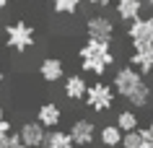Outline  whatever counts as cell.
Returning a JSON list of instances; mask_svg holds the SVG:
<instances>
[{"label":"cell","mask_w":153,"mask_h":148,"mask_svg":"<svg viewBox=\"0 0 153 148\" xmlns=\"http://www.w3.org/2000/svg\"><path fill=\"white\" fill-rule=\"evenodd\" d=\"M112 86L117 91V96L125 99L132 109H145L153 99V89L145 83V75L132 65H122L114 70Z\"/></svg>","instance_id":"6da1fadb"},{"label":"cell","mask_w":153,"mask_h":148,"mask_svg":"<svg viewBox=\"0 0 153 148\" xmlns=\"http://www.w3.org/2000/svg\"><path fill=\"white\" fill-rule=\"evenodd\" d=\"M114 49L109 42H99V39H86L78 49V62H81L83 73L91 75H104L109 68L114 65Z\"/></svg>","instance_id":"7a4b0ae2"},{"label":"cell","mask_w":153,"mask_h":148,"mask_svg":"<svg viewBox=\"0 0 153 148\" xmlns=\"http://www.w3.org/2000/svg\"><path fill=\"white\" fill-rule=\"evenodd\" d=\"M5 47L10 49V52H29V49L36 44V29H34L29 21H10L8 26H5Z\"/></svg>","instance_id":"3957f363"},{"label":"cell","mask_w":153,"mask_h":148,"mask_svg":"<svg viewBox=\"0 0 153 148\" xmlns=\"http://www.w3.org/2000/svg\"><path fill=\"white\" fill-rule=\"evenodd\" d=\"M86 107L91 109V112H109V109L114 107V101H117V91H114V86H109V83L104 81H96V83H88V91H86Z\"/></svg>","instance_id":"277c9868"},{"label":"cell","mask_w":153,"mask_h":148,"mask_svg":"<svg viewBox=\"0 0 153 148\" xmlns=\"http://www.w3.org/2000/svg\"><path fill=\"white\" fill-rule=\"evenodd\" d=\"M127 39L132 44V49L153 44V16H140L132 24H127Z\"/></svg>","instance_id":"5b68a950"},{"label":"cell","mask_w":153,"mask_h":148,"mask_svg":"<svg viewBox=\"0 0 153 148\" xmlns=\"http://www.w3.org/2000/svg\"><path fill=\"white\" fill-rule=\"evenodd\" d=\"M114 31H117V26L109 16L104 13H94V16L86 18V34H88V39H99V42H112Z\"/></svg>","instance_id":"8992f818"},{"label":"cell","mask_w":153,"mask_h":148,"mask_svg":"<svg viewBox=\"0 0 153 148\" xmlns=\"http://www.w3.org/2000/svg\"><path fill=\"white\" fill-rule=\"evenodd\" d=\"M70 140L75 143V148H88L94 140L99 138V132H96V122H91L88 117H78L75 122L70 125Z\"/></svg>","instance_id":"52a82bcc"},{"label":"cell","mask_w":153,"mask_h":148,"mask_svg":"<svg viewBox=\"0 0 153 148\" xmlns=\"http://www.w3.org/2000/svg\"><path fill=\"white\" fill-rule=\"evenodd\" d=\"M18 138L24 140L29 148H42L44 146V138H47V127L44 125H39L36 120H26V122H21V127H18Z\"/></svg>","instance_id":"ba28073f"},{"label":"cell","mask_w":153,"mask_h":148,"mask_svg":"<svg viewBox=\"0 0 153 148\" xmlns=\"http://www.w3.org/2000/svg\"><path fill=\"white\" fill-rule=\"evenodd\" d=\"M86 91H88V81H86V75H81V73L65 75V81H62L65 99H70V101H83V99H86Z\"/></svg>","instance_id":"9c48e42d"},{"label":"cell","mask_w":153,"mask_h":148,"mask_svg":"<svg viewBox=\"0 0 153 148\" xmlns=\"http://www.w3.org/2000/svg\"><path fill=\"white\" fill-rule=\"evenodd\" d=\"M36 122L44 125L47 130L60 127V122H62V109H60V104H55V101L39 104V107H36Z\"/></svg>","instance_id":"30bf717a"},{"label":"cell","mask_w":153,"mask_h":148,"mask_svg":"<svg viewBox=\"0 0 153 148\" xmlns=\"http://www.w3.org/2000/svg\"><path fill=\"white\" fill-rule=\"evenodd\" d=\"M39 78L44 83H60V81H65V62L60 57H44L39 62Z\"/></svg>","instance_id":"8fae6325"},{"label":"cell","mask_w":153,"mask_h":148,"mask_svg":"<svg viewBox=\"0 0 153 148\" xmlns=\"http://www.w3.org/2000/svg\"><path fill=\"white\" fill-rule=\"evenodd\" d=\"M143 8H145V0H114V13L125 24H132L135 18H140Z\"/></svg>","instance_id":"7c38bea8"},{"label":"cell","mask_w":153,"mask_h":148,"mask_svg":"<svg viewBox=\"0 0 153 148\" xmlns=\"http://www.w3.org/2000/svg\"><path fill=\"white\" fill-rule=\"evenodd\" d=\"M130 65L137 68L143 75L153 73V44H145V47H135L130 52Z\"/></svg>","instance_id":"4fadbf2b"},{"label":"cell","mask_w":153,"mask_h":148,"mask_svg":"<svg viewBox=\"0 0 153 148\" xmlns=\"http://www.w3.org/2000/svg\"><path fill=\"white\" fill-rule=\"evenodd\" d=\"M122 138H125V132L117 122L101 125V130H99V143L104 148H122Z\"/></svg>","instance_id":"5bb4252c"},{"label":"cell","mask_w":153,"mask_h":148,"mask_svg":"<svg viewBox=\"0 0 153 148\" xmlns=\"http://www.w3.org/2000/svg\"><path fill=\"white\" fill-rule=\"evenodd\" d=\"M42 148H75V143L70 140V132L55 127V130H47V138H44Z\"/></svg>","instance_id":"9a60e30c"},{"label":"cell","mask_w":153,"mask_h":148,"mask_svg":"<svg viewBox=\"0 0 153 148\" xmlns=\"http://www.w3.org/2000/svg\"><path fill=\"white\" fill-rule=\"evenodd\" d=\"M114 122L122 127V132H130V130H137V125H140V117H137V109H120L117 112V120Z\"/></svg>","instance_id":"2e32d148"},{"label":"cell","mask_w":153,"mask_h":148,"mask_svg":"<svg viewBox=\"0 0 153 148\" xmlns=\"http://www.w3.org/2000/svg\"><path fill=\"white\" fill-rule=\"evenodd\" d=\"M81 5H83V0H49V8L57 16H73V13H78Z\"/></svg>","instance_id":"e0dca14e"},{"label":"cell","mask_w":153,"mask_h":148,"mask_svg":"<svg viewBox=\"0 0 153 148\" xmlns=\"http://www.w3.org/2000/svg\"><path fill=\"white\" fill-rule=\"evenodd\" d=\"M143 130L137 127V130H130V132H125V138H122V148H140L143 146Z\"/></svg>","instance_id":"ac0fdd59"},{"label":"cell","mask_w":153,"mask_h":148,"mask_svg":"<svg viewBox=\"0 0 153 148\" xmlns=\"http://www.w3.org/2000/svg\"><path fill=\"white\" fill-rule=\"evenodd\" d=\"M0 148H29V146L18 138V132H10V135H5L0 140Z\"/></svg>","instance_id":"d6986e66"},{"label":"cell","mask_w":153,"mask_h":148,"mask_svg":"<svg viewBox=\"0 0 153 148\" xmlns=\"http://www.w3.org/2000/svg\"><path fill=\"white\" fill-rule=\"evenodd\" d=\"M13 132V125H10V117L5 115V109L0 107V140L5 138V135H10Z\"/></svg>","instance_id":"ffe728a7"},{"label":"cell","mask_w":153,"mask_h":148,"mask_svg":"<svg viewBox=\"0 0 153 148\" xmlns=\"http://www.w3.org/2000/svg\"><path fill=\"white\" fill-rule=\"evenodd\" d=\"M86 3H91L94 8H109V5H112L114 0H86Z\"/></svg>","instance_id":"44dd1931"},{"label":"cell","mask_w":153,"mask_h":148,"mask_svg":"<svg viewBox=\"0 0 153 148\" xmlns=\"http://www.w3.org/2000/svg\"><path fill=\"white\" fill-rule=\"evenodd\" d=\"M143 138H145V140H151V143H153V120H151V122H148V125L143 127Z\"/></svg>","instance_id":"7402d4cb"},{"label":"cell","mask_w":153,"mask_h":148,"mask_svg":"<svg viewBox=\"0 0 153 148\" xmlns=\"http://www.w3.org/2000/svg\"><path fill=\"white\" fill-rule=\"evenodd\" d=\"M5 8H8V0H0V16L5 13Z\"/></svg>","instance_id":"603a6c76"},{"label":"cell","mask_w":153,"mask_h":148,"mask_svg":"<svg viewBox=\"0 0 153 148\" xmlns=\"http://www.w3.org/2000/svg\"><path fill=\"white\" fill-rule=\"evenodd\" d=\"M3 83H5V70H3V65H0V89H3Z\"/></svg>","instance_id":"cb8c5ba5"},{"label":"cell","mask_w":153,"mask_h":148,"mask_svg":"<svg viewBox=\"0 0 153 148\" xmlns=\"http://www.w3.org/2000/svg\"><path fill=\"white\" fill-rule=\"evenodd\" d=\"M145 8H148V10L153 13V0H145Z\"/></svg>","instance_id":"d4e9b609"},{"label":"cell","mask_w":153,"mask_h":148,"mask_svg":"<svg viewBox=\"0 0 153 148\" xmlns=\"http://www.w3.org/2000/svg\"><path fill=\"white\" fill-rule=\"evenodd\" d=\"M140 148H153V143H151V140H143V146H140Z\"/></svg>","instance_id":"484cf974"}]
</instances>
